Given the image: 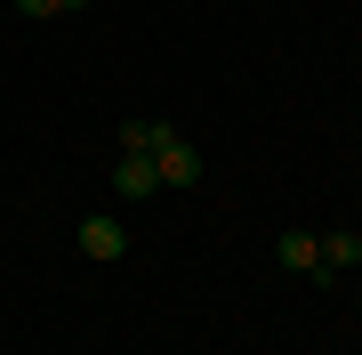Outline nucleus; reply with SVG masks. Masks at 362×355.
Here are the masks:
<instances>
[{"label": "nucleus", "mask_w": 362, "mask_h": 355, "mask_svg": "<svg viewBox=\"0 0 362 355\" xmlns=\"http://www.w3.org/2000/svg\"><path fill=\"white\" fill-rule=\"evenodd\" d=\"M121 250H129V226H121V218H81V259L113 266Z\"/></svg>", "instance_id": "obj_1"}, {"label": "nucleus", "mask_w": 362, "mask_h": 355, "mask_svg": "<svg viewBox=\"0 0 362 355\" xmlns=\"http://www.w3.org/2000/svg\"><path fill=\"white\" fill-rule=\"evenodd\" d=\"M153 170H161V186H194V178H202V154H194L177 130H169V137L153 145Z\"/></svg>", "instance_id": "obj_2"}, {"label": "nucleus", "mask_w": 362, "mask_h": 355, "mask_svg": "<svg viewBox=\"0 0 362 355\" xmlns=\"http://www.w3.org/2000/svg\"><path fill=\"white\" fill-rule=\"evenodd\" d=\"M113 194H121V202H145V194H161V170H153V154H121V162H113Z\"/></svg>", "instance_id": "obj_3"}, {"label": "nucleus", "mask_w": 362, "mask_h": 355, "mask_svg": "<svg viewBox=\"0 0 362 355\" xmlns=\"http://www.w3.org/2000/svg\"><path fill=\"white\" fill-rule=\"evenodd\" d=\"M274 259H282L290 275H322V235H306V226H290V235L274 242Z\"/></svg>", "instance_id": "obj_4"}, {"label": "nucleus", "mask_w": 362, "mask_h": 355, "mask_svg": "<svg viewBox=\"0 0 362 355\" xmlns=\"http://www.w3.org/2000/svg\"><path fill=\"white\" fill-rule=\"evenodd\" d=\"M161 137H169V121H153V113H137V121H121V154H153Z\"/></svg>", "instance_id": "obj_5"}, {"label": "nucleus", "mask_w": 362, "mask_h": 355, "mask_svg": "<svg viewBox=\"0 0 362 355\" xmlns=\"http://www.w3.org/2000/svg\"><path fill=\"white\" fill-rule=\"evenodd\" d=\"M362 266V235H322V275H346Z\"/></svg>", "instance_id": "obj_6"}, {"label": "nucleus", "mask_w": 362, "mask_h": 355, "mask_svg": "<svg viewBox=\"0 0 362 355\" xmlns=\"http://www.w3.org/2000/svg\"><path fill=\"white\" fill-rule=\"evenodd\" d=\"M65 9H89V0H16V16H33V25H49V16H65Z\"/></svg>", "instance_id": "obj_7"}]
</instances>
